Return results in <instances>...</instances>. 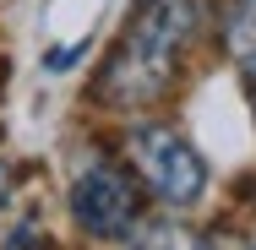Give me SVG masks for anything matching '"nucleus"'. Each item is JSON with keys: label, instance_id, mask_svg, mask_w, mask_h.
<instances>
[{"label": "nucleus", "instance_id": "7", "mask_svg": "<svg viewBox=\"0 0 256 250\" xmlns=\"http://www.w3.org/2000/svg\"><path fill=\"white\" fill-rule=\"evenodd\" d=\"M246 5H256V0H246Z\"/></svg>", "mask_w": 256, "mask_h": 250}, {"label": "nucleus", "instance_id": "2", "mask_svg": "<svg viewBox=\"0 0 256 250\" xmlns=\"http://www.w3.org/2000/svg\"><path fill=\"white\" fill-rule=\"evenodd\" d=\"M131 158H136V174L153 185L169 207H191L207 191V163L196 158V147L164 125H148L131 136Z\"/></svg>", "mask_w": 256, "mask_h": 250}, {"label": "nucleus", "instance_id": "1", "mask_svg": "<svg viewBox=\"0 0 256 250\" xmlns=\"http://www.w3.org/2000/svg\"><path fill=\"white\" fill-rule=\"evenodd\" d=\"M191 27H196L191 0H136L131 33H126V44H120L109 76H104V93L120 103L153 98L174 71V54L191 44Z\"/></svg>", "mask_w": 256, "mask_h": 250}, {"label": "nucleus", "instance_id": "4", "mask_svg": "<svg viewBox=\"0 0 256 250\" xmlns=\"http://www.w3.org/2000/svg\"><path fill=\"white\" fill-rule=\"evenodd\" d=\"M131 250H207L191 229H180V223H153V229H142V240Z\"/></svg>", "mask_w": 256, "mask_h": 250}, {"label": "nucleus", "instance_id": "3", "mask_svg": "<svg viewBox=\"0 0 256 250\" xmlns=\"http://www.w3.org/2000/svg\"><path fill=\"white\" fill-rule=\"evenodd\" d=\"M71 218L98 234V240H126L131 223H136V191L120 169L109 163H93L76 185H71Z\"/></svg>", "mask_w": 256, "mask_h": 250}, {"label": "nucleus", "instance_id": "5", "mask_svg": "<svg viewBox=\"0 0 256 250\" xmlns=\"http://www.w3.org/2000/svg\"><path fill=\"white\" fill-rule=\"evenodd\" d=\"M240 60H246V76H251V87H256V49H251V54H240Z\"/></svg>", "mask_w": 256, "mask_h": 250}, {"label": "nucleus", "instance_id": "6", "mask_svg": "<svg viewBox=\"0 0 256 250\" xmlns=\"http://www.w3.org/2000/svg\"><path fill=\"white\" fill-rule=\"evenodd\" d=\"M0 191H6V174H0Z\"/></svg>", "mask_w": 256, "mask_h": 250}]
</instances>
